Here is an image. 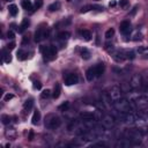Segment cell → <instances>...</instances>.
Returning <instances> with one entry per match:
<instances>
[{"label":"cell","instance_id":"1","mask_svg":"<svg viewBox=\"0 0 148 148\" xmlns=\"http://www.w3.org/2000/svg\"><path fill=\"white\" fill-rule=\"evenodd\" d=\"M113 108L118 111V112H130L132 109L131 103L126 100V98H118L116 101H113Z\"/></svg>","mask_w":148,"mask_h":148},{"label":"cell","instance_id":"2","mask_svg":"<svg viewBox=\"0 0 148 148\" xmlns=\"http://www.w3.org/2000/svg\"><path fill=\"white\" fill-rule=\"evenodd\" d=\"M125 136L128 139L133 146L141 143V133L138 130H126L125 131Z\"/></svg>","mask_w":148,"mask_h":148},{"label":"cell","instance_id":"3","mask_svg":"<svg viewBox=\"0 0 148 148\" xmlns=\"http://www.w3.org/2000/svg\"><path fill=\"white\" fill-rule=\"evenodd\" d=\"M61 125V120L59 117L54 116V115H50L46 117L45 119V127L49 130H56Z\"/></svg>","mask_w":148,"mask_h":148},{"label":"cell","instance_id":"4","mask_svg":"<svg viewBox=\"0 0 148 148\" xmlns=\"http://www.w3.org/2000/svg\"><path fill=\"white\" fill-rule=\"evenodd\" d=\"M41 51L44 56V59L48 60V61L54 60L56 57H57V49L54 46H43L41 49Z\"/></svg>","mask_w":148,"mask_h":148},{"label":"cell","instance_id":"5","mask_svg":"<svg viewBox=\"0 0 148 148\" xmlns=\"http://www.w3.org/2000/svg\"><path fill=\"white\" fill-rule=\"evenodd\" d=\"M142 84H143V81H142V77H141V75H139V74H134V75H132V78L130 79L128 87H130V89L135 90V89L141 88V87H142Z\"/></svg>","mask_w":148,"mask_h":148},{"label":"cell","instance_id":"6","mask_svg":"<svg viewBox=\"0 0 148 148\" xmlns=\"http://www.w3.org/2000/svg\"><path fill=\"white\" fill-rule=\"evenodd\" d=\"M134 104L139 110H145L148 108V96L146 95H140L134 100Z\"/></svg>","mask_w":148,"mask_h":148},{"label":"cell","instance_id":"7","mask_svg":"<svg viewBox=\"0 0 148 148\" xmlns=\"http://www.w3.org/2000/svg\"><path fill=\"white\" fill-rule=\"evenodd\" d=\"M108 95L112 101H116L122 97V89L118 86H111L108 89Z\"/></svg>","mask_w":148,"mask_h":148},{"label":"cell","instance_id":"8","mask_svg":"<svg viewBox=\"0 0 148 148\" xmlns=\"http://www.w3.org/2000/svg\"><path fill=\"white\" fill-rule=\"evenodd\" d=\"M101 122H102V125L105 127V128H112L116 124V120L115 118L111 116V115H105L101 118Z\"/></svg>","mask_w":148,"mask_h":148},{"label":"cell","instance_id":"9","mask_svg":"<svg viewBox=\"0 0 148 148\" xmlns=\"http://www.w3.org/2000/svg\"><path fill=\"white\" fill-rule=\"evenodd\" d=\"M78 82H79V77L77 74L71 73L65 77V85L66 86H73V85H77Z\"/></svg>","mask_w":148,"mask_h":148},{"label":"cell","instance_id":"10","mask_svg":"<svg viewBox=\"0 0 148 148\" xmlns=\"http://www.w3.org/2000/svg\"><path fill=\"white\" fill-rule=\"evenodd\" d=\"M46 36H48V30H46L45 28H41V29H38V30L35 33V41H36V42H41V41H43Z\"/></svg>","mask_w":148,"mask_h":148},{"label":"cell","instance_id":"11","mask_svg":"<svg viewBox=\"0 0 148 148\" xmlns=\"http://www.w3.org/2000/svg\"><path fill=\"white\" fill-rule=\"evenodd\" d=\"M111 56H112L113 60H116L117 62L124 61V60L126 59V57H125V53H124V51H112V52H111Z\"/></svg>","mask_w":148,"mask_h":148},{"label":"cell","instance_id":"12","mask_svg":"<svg viewBox=\"0 0 148 148\" xmlns=\"http://www.w3.org/2000/svg\"><path fill=\"white\" fill-rule=\"evenodd\" d=\"M120 33L124 34V35H128L130 31H131V23L128 21H123L120 23Z\"/></svg>","mask_w":148,"mask_h":148},{"label":"cell","instance_id":"13","mask_svg":"<svg viewBox=\"0 0 148 148\" xmlns=\"http://www.w3.org/2000/svg\"><path fill=\"white\" fill-rule=\"evenodd\" d=\"M80 118L84 122H93V120H95V115L92 112H82L80 115Z\"/></svg>","mask_w":148,"mask_h":148},{"label":"cell","instance_id":"14","mask_svg":"<svg viewBox=\"0 0 148 148\" xmlns=\"http://www.w3.org/2000/svg\"><path fill=\"white\" fill-rule=\"evenodd\" d=\"M86 77H87V80H88V81H93V80L96 78V73H95V68H94V67L87 69Z\"/></svg>","mask_w":148,"mask_h":148},{"label":"cell","instance_id":"15","mask_svg":"<svg viewBox=\"0 0 148 148\" xmlns=\"http://www.w3.org/2000/svg\"><path fill=\"white\" fill-rule=\"evenodd\" d=\"M130 146H133V145H132V142H131L128 139L119 140V141L116 143V147H130Z\"/></svg>","mask_w":148,"mask_h":148},{"label":"cell","instance_id":"16","mask_svg":"<svg viewBox=\"0 0 148 148\" xmlns=\"http://www.w3.org/2000/svg\"><path fill=\"white\" fill-rule=\"evenodd\" d=\"M94 68H95V73H96V78L101 77L103 74V72H104V65L103 64H97Z\"/></svg>","mask_w":148,"mask_h":148},{"label":"cell","instance_id":"17","mask_svg":"<svg viewBox=\"0 0 148 148\" xmlns=\"http://www.w3.org/2000/svg\"><path fill=\"white\" fill-rule=\"evenodd\" d=\"M39 120H41V112H39L38 110H36V111L34 112L33 117H31V123H33L34 125H37V124L39 123Z\"/></svg>","mask_w":148,"mask_h":148},{"label":"cell","instance_id":"18","mask_svg":"<svg viewBox=\"0 0 148 148\" xmlns=\"http://www.w3.org/2000/svg\"><path fill=\"white\" fill-rule=\"evenodd\" d=\"M28 54H29V53H28L27 51L22 50V49H21V50H19V51H18V53H16V56H18V59H19V60H26V59L28 58Z\"/></svg>","mask_w":148,"mask_h":148},{"label":"cell","instance_id":"19","mask_svg":"<svg viewBox=\"0 0 148 148\" xmlns=\"http://www.w3.org/2000/svg\"><path fill=\"white\" fill-rule=\"evenodd\" d=\"M60 92H61V88H60V85H56L54 88H53V93H52V96L53 98H58L60 96Z\"/></svg>","mask_w":148,"mask_h":148},{"label":"cell","instance_id":"20","mask_svg":"<svg viewBox=\"0 0 148 148\" xmlns=\"http://www.w3.org/2000/svg\"><path fill=\"white\" fill-rule=\"evenodd\" d=\"M33 105H34V100H33V98H29V100H27V101L24 102V105H23V109H24V111H29V110L33 108Z\"/></svg>","mask_w":148,"mask_h":148},{"label":"cell","instance_id":"21","mask_svg":"<svg viewBox=\"0 0 148 148\" xmlns=\"http://www.w3.org/2000/svg\"><path fill=\"white\" fill-rule=\"evenodd\" d=\"M8 11H10V14H11L12 16H16L18 13H19V10H18V6H16V5H10Z\"/></svg>","mask_w":148,"mask_h":148},{"label":"cell","instance_id":"22","mask_svg":"<svg viewBox=\"0 0 148 148\" xmlns=\"http://www.w3.org/2000/svg\"><path fill=\"white\" fill-rule=\"evenodd\" d=\"M80 35H81V37L85 38L86 41H90V38H92V33H90L89 30H81V31H80Z\"/></svg>","mask_w":148,"mask_h":148},{"label":"cell","instance_id":"23","mask_svg":"<svg viewBox=\"0 0 148 148\" xmlns=\"http://www.w3.org/2000/svg\"><path fill=\"white\" fill-rule=\"evenodd\" d=\"M69 36H71V34L68 31H61V33H59L58 38H59V41H67L69 38Z\"/></svg>","mask_w":148,"mask_h":148},{"label":"cell","instance_id":"24","mask_svg":"<svg viewBox=\"0 0 148 148\" xmlns=\"http://www.w3.org/2000/svg\"><path fill=\"white\" fill-rule=\"evenodd\" d=\"M3 58H4V61L6 62V64H10L11 61H12V56H11V53L10 52H6V51H4L3 52Z\"/></svg>","mask_w":148,"mask_h":148},{"label":"cell","instance_id":"25","mask_svg":"<svg viewBox=\"0 0 148 148\" xmlns=\"http://www.w3.org/2000/svg\"><path fill=\"white\" fill-rule=\"evenodd\" d=\"M29 20L28 19H23V21H22V23H21V26H20V31H24L27 28H28V26H29Z\"/></svg>","mask_w":148,"mask_h":148},{"label":"cell","instance_id":"26","mask_svg":"<svg viewBox=\"0 0 148 148\" xmlns=\"http://www.w3.org/2000/svg\"><path fill=\"white\" fill-rule=\"evenodd\" d=\"M31 1L30 0H22V7L24 8V10H31Z\"/></svg>","mask_w":148,"mask_h":148},{"label":"cell","instance_id":"27","mask_svg":"<svg viewBox=\"0 0 148 148\" xmlns=\"http://www.w3.org/2000/svg\"><path fill=\"white\" fill-rule=\"evenodd\" d=\"M59 8H60V3H59V1H57V3H53L52 5H50V6H49V10H50L51 12L58 11Z\"/></svg>","mask_w":148,"mask_h":148},{"label":"cell","instance_id":"28","mask_svg":"<svg viewBox=\"0 0 148 148\" xmlns=\"http://www.w3.org/2000/svg\"><path fill=\"white\" fill-rule=\"evenodd\" d=\"M81 57L84 59H89L90 58V52L87 50V49H82L81 50Z\"/></svg>","mask_w":148,"mask_h":148},{"label":"cell","instance_id":"29","mask_svg":"<svg viewBox=\"0 0 148 148\" xmlns=\"http://www.w3.org/2000/svg\"><path fill=\"white\" fill-rule=\"evenodd\" d=\"M113 35H115V30L111 28V29L107 30V33H105V38H107V39H110V38L113 37Z\"/></svg>","mask_w":148,"mask_h":148},{"label":"cell","instance_id":"30","mask_svg":"<svg viewBox=\"0 0 148 148\" xmlns=\"http://www.w3.org/2000/svg\"><path fill=\"white\" fill-rule=\"evenodd\" d=\"M1 122H3V124L7 125V124L11 123V117L7 116V115H3V116H1Z\"/></svg>","mask_w":148,"mask_h":148},{"label":"cell","instance_id":"31","mask_svg":"<svg viewBox=\"0 0 148 148\" xmlns=\"http://www.w3.org/2000/svg\"><path fill=\"white\" fill-rule=\"evenodd\" d=\"M124 53H125L126 59H133V58H134V56H135L133 51H124Z\"/></svg>","mask_w":148,"mask_h":148},{"label":"cell","instance_id":"32","mask_svg":"<svg viewBox=\"0 0 148 148\" xmlns=\"http://www.w3.org/2000/svg\"><path fill=\"white\" fill-rule=\"evenodd\" d=\"M51 95H52L51 92H50L49 89H46V90H43V92H42V95H41V96H42V98H49Z\"/></svg>","mask_w":148,"mask_h":148},{"label":"cell","instance_id":"33","mask_svg":"<svg viewBox=\"0 0 148 148\" xmlns=\"http://www.w3.org/2000/svg\"><path fill=\"white\" fill-rule=\"evenodd\" d=\"M68 107H69V102H64L61 105H59V110L65 111V110H67V109H68Z\"/></svg>","mask_w":148,"mask_h":148},{"label":"cell","instance_id":"34","mask_svg":"<svg viewBox=\"0 0 148 148\" xmlns=\"http://www.w3.org/2000/svg\"><path fill=\"white\" fill-rule=\"evenodd\" d=\"M34 6H35V8H41L43 6V0H35Z\"/></svg>","mask_w":148,"mask_h":148},{"label":"cell","instance_id":"35","mask_svg":"<svg viewBox=\"0 0 148 148\" xmlns=\"http://www.w3.org/2000/svg\"><path fill=\"white\" fill-rule=\"evenodd\" d=\"M127 5H128V0H120L119 1V6L123 7V8L127 7Z\"/></svg>","mask_w":148,"mask_h":148},{"label":"cell","instance_id":"36","mask_svg":"<svg viewBox=\"0 0 148 148\" xmlns=\"http://www.w3.org/2000/svg\"><path fill=\"white\" fill-rule=\"evenodd\" d=\"M90 10H93V6L92 5H89V6H85V7H82L81 8V13H87L88 11H90Z\"/></svg>","mask_w":148,"mask_h":148},{"label":"cell","instance_id":"37","mask_svg":"<svg viewBox=\"0 0 148 148\" xmlns=\"http://www.w3.org/2000/svg\"><path fill=\"white\" fill-rule=\"evenodd\" d=\"M33 87H34V89H41L42 85H41V82H38V81H35V82H34V85H33Z\"/></svg>","mask_w":148,"mask_h":148},{"label":"cell","instance_id":"38","mask_svg":"<svg viewBox=\"0 0 148 148\" xmlns=\"http://www.w3.org/2000/svg\"><path fill=\"white\" fill-rule=\"evenodd\" d=\"M133 39H134V41H141V39H142V35H141L140 33H139V34L136 33V34L134 35V38H133Z\"/></svg>","mask_w":148,"mask_h":148},{"label":"cell","instance_id":"39","mask_svg":"<svg viewBox=\"0 0 148 148\" xmlns=\"http://www.w3.org/2000/svg\"><path fill=\"white\" fill-rule=\"evenodd\" d=\"M138 51L140 53H143L145 51H148V48L147 46H140V48H138Z\"/></svg>","mask_w":148,"mask_h":148},{"label":"cell","instance_id":"40","mask_svg":"<svg viewBox=\"0 0 148 148\" xmlns=\"http://www.w3.org/2000/svg\"><path fill=\"white\" fill-rule=\"evenodd\" d=\"M14 36H15V35H14V33H13L12 30H8V33H7V37H8L10 39H13V38H14Z\"/></svg>","mask_w":148,"mask_h":148},{"label":"cell","instance_id":"41","mask_svg":"<svg viewBox=\"0 0 148 148\" xmlns=\"http://www.w3.org/2000/svg\"><path fill=\"white\" fill-rule=\"evenodd\" d=\"M13 97H14L13 94H7V95L5 96V101H10V100H12Z\"/></svg>","mask_w":148,"mask_h":148},{"label":"cell","instance_id":"42","mask_svg":"<svg viewBox=\"0 0 148 148\" xmlns=\"http://www.w3.org/2000/svg\"><path fill=\"white\" fill-rule=\"evenodd\" d=\"M7 48H8V50H13V49L15 48V43H14V42H12V43H10V44L7 45Z\"/></svg>","mask_w":148,"mask_h":148},{"label":"cell","instance_id":"43","mask_svg":"<svg viewBox=\"0 0 148 148\" xmlns=\"http://www.w3.org/2000/svg\"><path fill=\"white\" fill-rule=\"evenodd\" d=\"M27 42H29V37H27V36H24V38H23V42H22V44H26Z\"/></svg>","mask_w":148,"mask_h":148},{"label":"cell","instance_id":"44","mask_svg":"<svg viewBox=\"0 0 148 148\" xmlns=\"http://www.w3.org/2000/svg\"><path fill=\"white\" fill-rule=\"evenodd\" d=\"M136 10H138V6H134V8H133V11H132L131 15H134V14H135V12H136Z\"/></svg>","mask_w":148,"mask_h":148},{"label":"cell","instance_id":"45","mask_svg":"<svg viewBox=\"0 0 148 148\" xmlns=\"http://www.w3.org/2000/svg\"><path fill=\"white\" fill-rule=\"evenodd\" d=\"M142 58L143 59H148V53H142Z\"/></svg>","mask_w":148,"mask_h":148},{"label":"cell","instance_id":"46","mask_svg":"<svg viewBox=\"0 0 148 148\" xmlns=\"http://www.w3.org/2000/svg\"><path fill=\"white\" fill-rule=\"evenodd\" d=\"M115 6H116V3L115 1H111L110 3V7H115Z\"/></svg>","mask_w":148,"mask_h":148},{"label":"cell","instance_id":"47","mask_svg":"<svg viewBox=\"0 0 148 148\" xmlns=\"http://www.w3.org/2000/svg\"><path fill=\"white\" fill-rule=\"evenodd\" d=\"M146 134H147V135H148V126H147V127H146Z\"/></svg>","mask_w":148,"mask_h":148},{"label":"cell","instance_id":"48","mask_svg":"<svg viewBox=\"0 0 148 148\" xmlns=\"http://www.w3.org/2000/svg\"><path fill=\"white\" fill-rule=\"evenodd\" d=\"M4 1H13V0H4Z\"/></svg>","mask_w":148,"mask_h":148},{"label":"cell","instance_id":"49","mask_svg":"<svg viewBox=\"0 0 148 148\" xmlns=\"http://www.w3.org/2000/svg\"><path fill=\"white\" fill-rule=\"evenodd\" d=\"M146 92H147V93H148V87H146Z\"/></svg>","mask_w":148,"mask_h":148}]
</instances>
